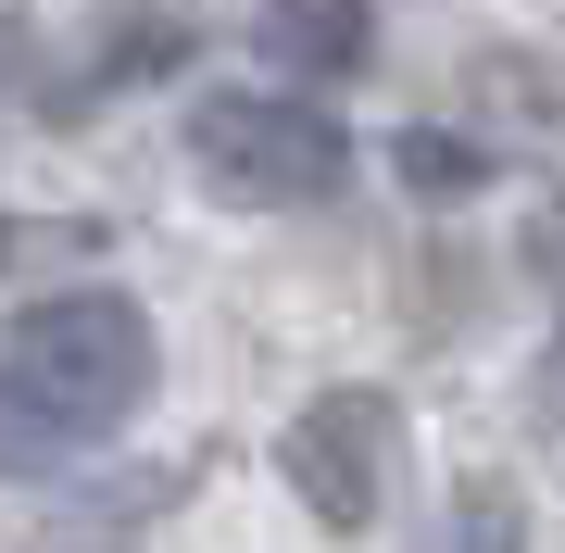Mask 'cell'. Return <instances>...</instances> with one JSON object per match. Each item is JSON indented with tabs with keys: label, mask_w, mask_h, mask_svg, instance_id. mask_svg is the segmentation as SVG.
Returning a JSON list of instances; mask_svg holds the SVG:
<instances>
[{
	"label": "cell",
	"mask_w": 565,
	"mask_h": 553,
	"mask_svg": "<svg viewBox=\"0 0 565 553\" xmlns=\"http://www.w3.org/2000/svg\"><path fill=\"white\" fill-rule=\"evenodd\" d=\"M151 403V315L126 289H63V302L13 315L0 340V478H39L63 453L114 440Z\"/></svg>",
	"instance_id": "cell-1"
},
{
	"label": "cell",
	"mask_w": 565,
	"mask_h": 553,
	"mask_svg": "<svg viewBox=\"0 0 565 553\" xmlns=\"http://www.w3.org/2000/svg\"><path fill=\"white\" fill-rule=\"evenodd\" d=\"M189 164H202L226 202H327V189L352 177V139L327 126L315 102H289V88H214L202 114H189Z\"/></svg>",
	"instance_id": "cell-2"
},
{
	"label": "cell",
	"mask_w": 565,
	"mask_h": 553,
	"mask_svg": "<svg viewBox=\"0 0 565 553\" xmlns=\"http://www.w3.org/2000/svg\"><path fill=\"white\" fill-rule=\"evenodd\" d=\"M289 491L315 503V529H377L390 515V466H403V403L390 390H315L277 440Z\"/></svg>",
	"instance_id": "cell-3"
},
{
	"label": "cell",
	"mask_w": 565,
	"mask_h": 553,
	"mask_svg": "<svg viewBox=\"0 0 565 553\" xmlns=\"http://www.w3.org/2000/svg\"><path fill=\"white\" fill-rule=\"evenodd\" d=\"M364 39H377V0H264L252 13V51L277 76H352Z\"/></svg>",
	"instance_id": "cell-4"
},
{
	"label": "cell",
	"mask_w": 565,
	"mask_h": 553,
	"mask_svg": "<svg viewBox=\"0 0 565 553\" xmlns=\"http://www.w3.org/2000/svg\"><path fill=\"white\" fill-rule=\"evenodd\" d=\"M390 177L427 189V202H465V189L490 177V151L478 139H440V126H403V139H390Z\"/></svg>",
	"instance_id": "cell-5"
},
{
	"label": "cell",
	"mask_w": 565,
	"mask_h": 553,
	"mask_svg": "<svg viewBox=\"0 0 565 553\" xmlns=\"http://www.w3.org/2000/svg\"><path fill=\"white\" fill-rule=\"evenodd\" d=\"M440 553H527V515H515V491H490V478H478V491L452 503Z\"/></svg>",
	"instance_id": "cell-6"
},
{
	"label": "cell",
	"mask_w": 565,
	"mask_h": 553,
	"mask_svg": "<svg viewBox=\"0 0 565 553\" xmlns=\"http://www.w3.org/2000/svg\"><path fill=\"white\" fill-rule=\"evenodd\" d=\"M541 415L565 428V340H553V365H541Z\"/></svg>",
	"instance_id": "cell-7"
},
{
	"label": "cell",
	"mask_w": 565,
	"mask_h": 553,
	"mask_svg": "<svg viewBox=\"0 0 565 553\" xmlns=\"http://www.w3.org/2000/svg\"><path fill=\"white\" fill-rule=\"evenodd\" d=\"M0 252H13V226H0Z\"/></svg>",
	"instance_id": "cell-8"
}]
</instances>
